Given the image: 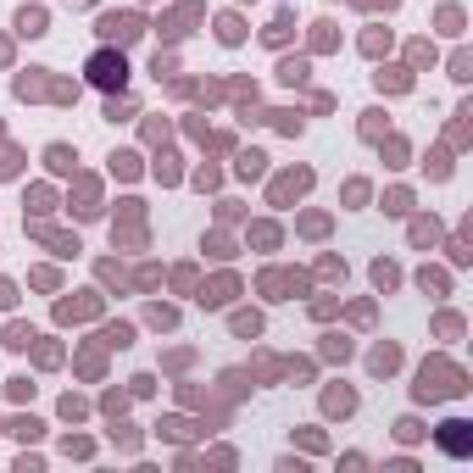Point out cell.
Masks as SVG:
<instances>
[{"mask_svg":"<svg viewBox=\"0 0 473 473\" xmlns=\"http://www.w3.org/2000/svg\"><path fill=\"white\" fill-rule=\"evenodd\" d=\"M468 384H462V373L451 368V362H429L423 368V379H418V396L423 401H440V396H462Z\"/></svg>","mask_w":473,"mask_h":473,"instance_id":"cell-1","label":"cell"},{"mask_svg":"<svg viewBox=\"0 0 473 473\" xmlns=\"http://www.w3.org/2000/svg\"><path fill=\"white\" fill-rule=\"evenodd\" d=\"M17 28H23V34H45V17H39V12H23Z\"/></svg>","mask_w":473,"mask_h":473,"instance_id":"cell-6","label":"cell"},{"mask_svg":"<svg viewBox=\"0 0 473 473\" xmlns=\"http://www.w3.org/2000/svg\"><path fill=\"white\" fill-rule=\"evenodd\" d=\"M51 167H56V173H67V167H73V156H67V145H51Z\"/></svg>","mask_w":473,"mask_h":473,"instance_id":"cell-8","label":"cell"},{"mask_svg":"<svg viewBox=\"0 0 473 473\" xmlns=\"http://www.w3.org/2000/svg\"><path fill=\"white\" fill-rule=\"evenodd\" d=\"M229 295H234V279H218V284H212V290H206L201 301H206V307H223Z\"/></svg>","mask_w":473,"mask_h":473,"instance_id":"cell-5","label":"cell"},{"mask_svg":"<svg viewBox=\"0 0 473 473\" xmlns=\"http://www.w3.org/2000/svg\"><path fill=\"white\" fill-rule=\"evenodd\" d=\"M440 446H446L451 457H462V451H468V423H446V429H440Z\"/></svg>","mask_w":473,"mask_h":473,"instance_id":"cell-4","label":"cell"},{"mask_svg":"<svg viewBox=\"0 0 473 473\" xmlns=\"http://www.w3.org/2000/svg\"><path fill=\"white\" fill-rule=\"evenodd\" d=\"M373 368H379V373H390V368H396V346H384V351H373Z\"/></svg>","mask_w":473,"mask_h":473,"instance_id":"cell-7","label":"cell"},{"mask_svg":"<svg viewBox=\"0 0 473 473\" xmlns=\"http://www.w3.org/2000/svg\"><path fill=\"white\" fill-rule=\"evenodd\" d=\"M101 34L117 39V45H128V39L140 34V17H134V12H123V17H117V12H112V17H101Z\"/></svg>","mask_w":473,"mask_h":473,"instance_id":"cell-3","label":"cell"},{"mask_svg":"<svg viewBox=\"0 0 473 473\" xmlns=\"http://www.w3.org/2000/svg\"><path fill=\"white\" fill-rule=\"evenodd\" d=\"M90 84H101V90H123V84H128V67H123V56H112V51L90 56Z\"/></svg>","mask_w":473,"mask_h":473,"instance_id":"cell-2","label":"cell"}]
</instances>
